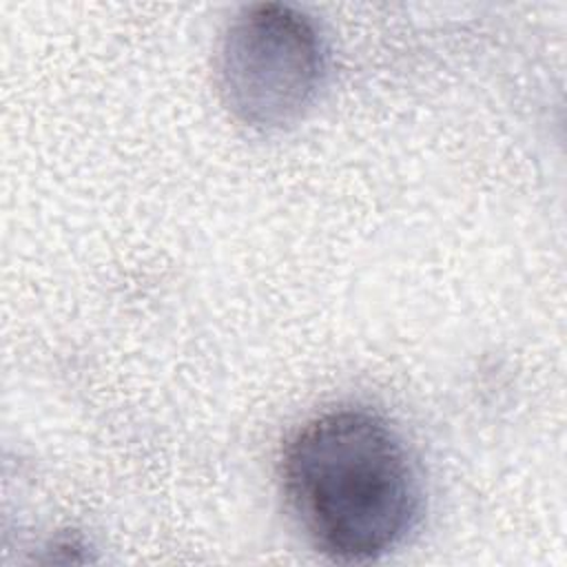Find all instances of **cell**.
<instances>
[{
    "label": "cell",
    "instance_id": "cell-2",
    "mask_svg": "<svg viewBox=\"0 0 567 567\" xmlns=\"http://www.w3.org/2000/svg\"><path fill=\"white\" fill-rule=\"evenodd\" d=\"M323 58L312 24L290 7L257 4L228 29L219 84L230 111L259 128L297 120L317 93Z\"/></svg>",
    "mask_w": 567,
    "mask_h": 567
},
{
    "label": "cell",
    "instance_id": "cell-1",
    "mask_svg": "<svg viewBox=\"0 0 567 567\" xmlns=\"http://www.w3.org/2000/svg\"><path fill=\"white\" fill-rule=\"evenodd\" d=\"M281 478L306 538L339 563L388 554L419 516L408 450L370 410L339 408L303 423L284 450Z\"/></svg>",
    "mask_w": 567,
    "mask_h": 567
}]
</instances>
